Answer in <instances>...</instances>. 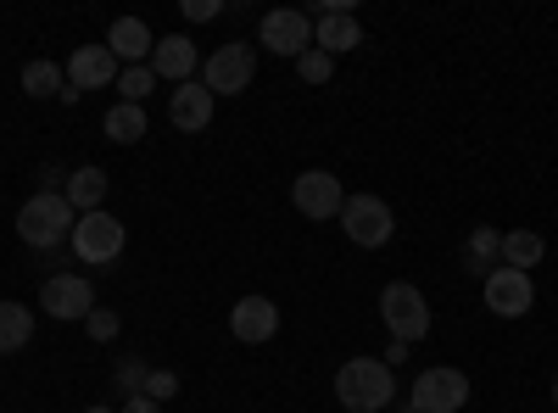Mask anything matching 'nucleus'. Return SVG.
I'll return each instance as SVG.
<instances>
[{
	"label": "nucleus",
	"instance_id": "32",
	"mask_svg": "<svg viewBox=\"0 0 558 413\" xmlns=\"http://www.w3.org/2000/svg\"><path fill=\"white\" fill-rule=\"evenodd\" d=\"M84 413H118V408H107V402H96V408H84Z\"/></svg>",
	"mask_w": 558,
	"mask_h": 413
},
{
	"label": "nucleus",
	"instance_id": "23",
	"mask_svg": "<svg viewBox=\"0 0 558 413\" xmlns=\"http://www.w3.org/2000/svg\"><path fill=\"white\" fill-rule=\"evenodd\" d=\"M62 89H68V73H62L57 62H45V57H34V62L23 68V96L45 101V96H62Z\"/></svg>",
	"mask_w": 558,
	"mask_h": 413
},
{
	"label": "nucleus",
	"instance_id": "21",
	"mask_svg": "<svg viewBox=\"0 0 558 413\" xmlns=\"http://www.w3.org/2000/svg\"><path fill=\"white\" fill-rule=\"evenodd\" d=\"M146 134H151V112H146V107H129V101H118V107L107 112V141L134 146V141H146Z\"/></svg>",
	"mask_w": 558,
	"mask_h": 413
},
{
	"label": "nucleus",
	"instance_id": "31",
	"mask_svg": "<svg viewBox=\"0 0 558 413\" xmlns=\"http://www.w3.org/2000/svg\"><path fill=\"white\" fill-rule=\"evenodd\" d=\"M380 363H386V369H397V363H408V347H402V341H391V347H386V357H380Z\"/></svg>",
	"mask_w": 558,
	"mask_h": 413
},
{
	"label": "nucleus",
	"instance_id": "13",
	"mask_svg": "<svg viewBox=\"0 0 558 413\" xmlns=\"http://www.w3.org/2000/svg\"><path fill=\"white\" fill-rule=\"evenodd\" d=\"M229 336H235L241 347H263L279 336V307L268 296H241L235 313H229Z\"/></svg>",
	"mask_w": 558,
	"mask_h": 413
},
{
	"label": "nucleus",
	"instance_id": "6",
	"mask_svg": "<svg viewBox=\"0 0 558 413\" xmlns=\"http://www.w3.org/2000/svg\"><path fill=\"white\" fill-rule=\"evenodd\" d=\"M341 229H347V241L352 246H363V252H380L391 235H397V218H391V207L380 202V196H347V207H341Z\"/></svg>",
	"mask_w": 558,
	"mask_h": 413
},
{
	"label": "nucleus",
	"instance_id": "8",
	"mask_svg": "<svg viewBox=\"0 0 558 413\" xmlns=\"http://www.w3.org/2000/svg\"><path fill=\"white\" fill-rule=\"evenodd\" d=\"M481 296H486V313H497V318H525L531 307H536V280L525 268H492L486 280H481Z\"/></svg>",
	"mask_w": 558,
	"mask_h": 413
},
{
	"label": "nucleus",
	"instance_id": "5",
	"mask_svg": "<svg viewBox=\"0 0 558 413\" xmlns=\"http://www.w3.org/2000/svg\"><path fill=\"white\" fill-rule=\"evenodd\" d=\"M470 402V375L452 369V363H436L413 380V397H408V413H458Z\"/></svg>",
	"mask_w": 558,
	"mask_h": 413
},
{
	"label": "nucleus",
	"instance_id": "17",
	"mask_svg": "<svg viewBox=\"0 0 558 413\" xmlns=\"http://www.w3.org/2000/svg\"><path fill=\"white\" fill-rule=\"evenodd\" d=\"M107 51H112L118 62L140 68V62H151V51H157V34L146 28V17H118V23L107 28Z\"/></svg>",
	"mask_w": 558,
	"mask_h": 413
},
{
	"label": "nucleus",
	"instance_id": "24",
	"mask_svg": "<svg viewBox=\"0 0 558 413\" xmlns=\"http://www.w3.org/2000/svg\"><path fill=\"white\" fill-rule=\"evenodd\" d=\"M157 89V73H151V62H140V68H123L118 73V96L129 101V107H146V96Z\"/></svg>",
	"mask_w": 558,
	"mask_h": 413
},
{
	"label": "nucleus",
	"instance_id": "10",
	"mask_svg": "<svg viewBox=\"0 0 558 413\" xmlns=\"http://www.w3.org/2000/svg\"><path fill=\"white\" fill-rule=\"evenodd\" d=\"M257 45L274 57H307L313 51V12H268L257 23Z\"/></svg>",
	"mask_w": 558,
	"mask_h": 413
},
{
	"label": "nucleus",
	"instance_id": "28",
	"mask_svg": "<svg viewBox=\"0 0 558 413\" xmlns=\"http://www.w3.org/2000/svg\"><path fill=\"white\" fill-rule=\"evenodd\" d=\"M173 391H179V375H173V369H151V375H146V397H151V402H168Z\"/></svg>",
	"mask_w": 558,
	"mask_h": 413
},
{
	"label": "nucleus",
	"instance_id": "27",
	"mask_svg": "<svg viewBox=\"0 0 558 413\" xmlns=\"http://www.w3.org/2000/svg\"><path fill=\"white\" fill-rule=\"evenodd\" d=\"M146 375H151V369H146V363H134V357H129V363H118V391H123V402L146 391Z\"/></svg>",
	"mask_w": 558,
	"mask_h": 413
},
{
	"label": "nucleus",
	"instance_id": "3",
	"mask_svg": "<svg viewBox=\"0 0 558 413\" xmlns=\"http://www.w3.org/2000/svg\"><path fill=\"white\" fill-rule=\"evenodd\" d=\"M73 257L84 263V268H107V263H118L123 257V246H129V229L101 207V212H78V223H73Z\"/></svg>",
	"mask_w": 558,
	"mask_h": 413
},
{
	"label": "nucleus",
	"instance_id": "7",
	"mask_svg": "<svg viewBox=\"0 0 558 413\" xmlns=\"http://www.w3.org/2000/svg\"><path fill=\"white\" fill-rule=\"evenodd\" d=\"M252 78H257V51L241 45V39L218 45V51L202 62V84L213 89V96H241V89H252Z\"/></svg>",
	"mask_w": 558,
	"mask_h": 413
},
{
	"label": "nucleus",
	"instance_id": "1",
	"mask_svg": "<svg viewBox=\"0 0 558 413\" xmlns=\"http://www.w3.org/2000/svg\"><path fill=\"white\" fill-rule=\"evenodd\" d=\"M73 223H78V212L68 207L62 191H39V196H28L17 207V235L34 252H62L73 241Z\"/></svg>",
	"mask_w": 558,
	"mask_h": 413
},
{
	"label": "nucleus",
	"instance_id": "2",
	"mask_svg": "<svg viewBox=\"0 0 558 413\" xmlns=\"http://www.w3.org/2000/svg\"><path fill=\"white\" fill-rule=\"evenodd\" d=\"M397 397V375L380 357H347L336 369V402L347 413H380Z\"/></svg>",
	"mask_w": 558,
	"mask_h": 413
},
{
	"label": "nucleus",
	"instance_id": "30",
	"mask_svg": "<svg viewBox=\"0 0 558 413\" xmlns=\"http://www.w3.org/2000/svg\"><path fill=\"white\" fill-rule=\"evenodd\" d=\"M118 413H162V402H151L146 391H140V397H129V402H123Z\"/></svg>",
	"mask_w": 558,
	"mask_h": 413
},
{
	"label": "nucleus",
	"instance_id": "20",
	"mask_svg": "<svg viewBox=\"0 0 558 413\" xmlns=\"http://www.w3.org/2000/svg\"><path fill=\"white\" fill-rule=\"evenodd\" d=\"M34 341V307L23 302H0V357H12Z\"/></svg>",
	"mask_w": 558,
	"mask_h": 413
},
{
	"label": "nucleus",
	"instance_id": "19",
	"mask_svg": "<svg viewBox=\"0 0 558 413\" xmlns=\"http://www.w3.org/2000/svg\"><path fill=\"white\" fill-rule=\"evenodd\" d=\"M62 196H68L73 212H101V207H107V173H101V168H73Z\"/></svg>",
	"mask_w": 558,
	"mask_h": 413
},
{
	"label": "nucleus",
	"instance_id": "12",
	"mask_svg": "<svg viewBox=\"0 0 558 413\" xmlns=\"http://www.w3.org/2000/svg\"><path fill=\"white\" fill-rule=\"evenodd\" d=\"M62 73H68V84L78 89V96H84V89H107V84H118V57L107 51V45H78V51L62 62Z\"/></svg>",
	"mask_w": 558,
	"mask_h": 413
},
{
	"label": "nucleus",
	"instance_id": "33",
	"mask_svg": "<svg viewBox=\"0 0 558 413\" xmlns=\"http://www.w3.org/2000/svg\"><path fill=\"white\" fill-rule=\"evenodd\" d=\"M553 408H558V380H553Z\"/></svg>",
	"mask_w": 558,
	"mask_h": 413
},
{
	"label": "nucleus",
	"instance_id": "4",
	"mask_svg": "<svg viewBox=\"0 0 558 413\" xmlns=\"http://www.w3.org/2000/svg\"><path fill=\"white\" fill-rule=\"evenodd\" d=\"M380 318H386L391 341H402V347L430 336V302H425V291L408 286V280H397V286L380 291Z\"/></svg>",
	"mask_w": 558,
	"mask_h": 413
},
{
	"label": "nucleus",
	"instance_id": "11",
	"mask_svg": "<svg viewBox=\"0 0 558 413\" xmlns=\"http://www.w3.org/2000/svg\"><path fill=\"white\" fill-rule=\"evenodd\" d=\"M39 307L51 318H89L96 313V291H89L84 274H51V280L39 286Z\"/></svg>",
	"mask_w": 558,
	"mask_h": 413
},
{
	"label": "nucleus",
	"instance_id": "18",
	"mask_svg": "<svg viewBox=\"0 0 558 413\" xmlns=\"http://www.w3.org/2000/svg\"><path fill=\"white\" fill-rule=\"evenodd\" d=\"M492 268H502V229H492V223H481L470 241H463V274H486Z\"/></svg>",
	"mask_w": 558,
	"mask_h": 413
},
{
	"label": "nucleus",
	"instance_id": "9",
	"mask_svg": "<svg viewBox=\"0 0 558 413\" xmlns=\"http://www.w3.org/2000/svg\"><path fill=\"white\" fill-rule=\"evenodd\" d=\"M291 202H296V212H302V218L330 223V218H341L347 191H341V179H336V173L307 168V173H296V179H291Z\"/></svg>",
	"mask_w": 558,
	"mask_h": 413
},
{
	"label": "nucleus",
	"instance_id": "25",
	"mask_svg": "<svg viewBox=\"0 0 558 413\" xmlns=\"http://www.w3.org/2000/svg\"><path fill=\"white\" fill-rule=\"evenodd\" d=\"M296 73H302V84H330L336 78V57H324L318 45H313L307 57H296Z\"/></svg>",
	"mask_w": 558,
	"mask_h": 413
},
{
	"label": "nucleus",
	"instance_id": "22",
	"mask_svg": "<svg viewBox=\"0 0 558 413\" xmlns=\"http://www.w3.org/2000/svg\"><path fill=\"white\" fill-rule=\"evenodd\" d=\"M542 257H547V241L536 235V229H508V235H502V263L508 268H525L531 274Z\"/></svg>",
	"mask_w": 558,
	"mask_h": 413
},
{
	"label": "nucleus",
	"instance_id": "26",
	"mask_svg": "<svg viewBox=\"0 0 558 413\" xmlns=\"http://www.w3.org/2000/svg\"><path fill=\"white\" fill-rule=\"evenodd\" d=\"M84 330H89V341H118V330H123V318L112 313V307H96L84 318Z\"/></svg>",
	"mask_w": 558,
	"mask_h": 413
},
{
	"label": "nucleus",
	"instance_id": "16",
	"mask_svg": "<svg viewBox=\"0 0 558 413\" xmlns=\"http://www.w3.org/2000/svg\"><path fill=\"white\" fill-rule=\"evenodd\" d=\"M313 45L324 57H347L363 45V23L352 12H313Z\"/></svg>",
	"mask_w": 558,
	"mask_h": 413
},
{
	"label": "nucleus",
	"instance_id": "15",
	"mask_svg": "<svg viewBox=\"0 0 558 413\" xmlns=\"http://www.w3.org/2000/svg\"><path fill=\"white\" fill-rule=\"evenodd\" d=\"M213 107H218V96L202 84V78H191V84H179L173 89V101H168V118H173V129L179 134H202L207 123H213Z\"/></svg>",
	"mask_w": 558,
	"mask_h": 413
},
{
	"label": "nucleus",
	"instance_id": "29",
	"mask_svg": "<svg viewBox=\"0 0 558 413\" xmlns=\"http://www.w3.org/2000/svg\"><path fill=\"white\" fill-rule=\"evenodd\" d=\"M184 17H191V23H213V17H223V0H184Z\"/></svg>",
	"mask_w": 558,
	"mask_h": 413
},
{
	"label": "nucleus",
	"instance_id": "14",
	"mask_svg": "<svg viewBox=\"0 0 558 413\" xmlns=\"http://www.w3.org/2000/svg\"><path fill=\"white\" fill-rule=\"evenodd\" d=\"M151 73L157 78H173V84H191L202 73V51L191 45V34H162L157 51H151Z\"/></svg>",
	"mask_w": 558,
	"mask_h": 413
}]
</instances>
